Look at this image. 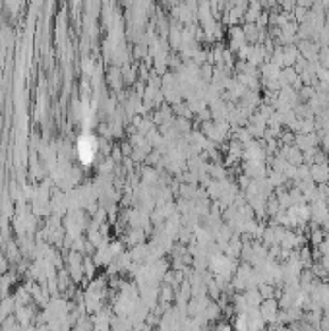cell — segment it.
<instances>
[{
	"instance_id": "2",
	"label": "cell",
	"mask_w": 329,
	"mask_h": 331,
	"mask_svg": "<svg viewBox=\"0 0 329 331\" xmlns=\"http://www.w3.org/2000/svg\"><path fill=\"white\" fill-rule=\"evenodd\" d=\"M314 176H316V180H326L328 178L326 166H314Z\"/></svg>"
},
{
	"instance_id": "1",
	"label": "cell",
	"mask_w": 329,
	"mask_h": 331,
	"mask_svg": "<svg viewBox=\"0 0 329 331\" xmlns=\"http://www.w3.org/2000/svg\"><path fill=\"white\" fill-rule=\"evenodd\" d=\"M275 310H277V304L271 302V300H267V302L263 304V312H262V314H263L267 320H271V318L275 316Z\"/></svg>"
}]
</instances>
